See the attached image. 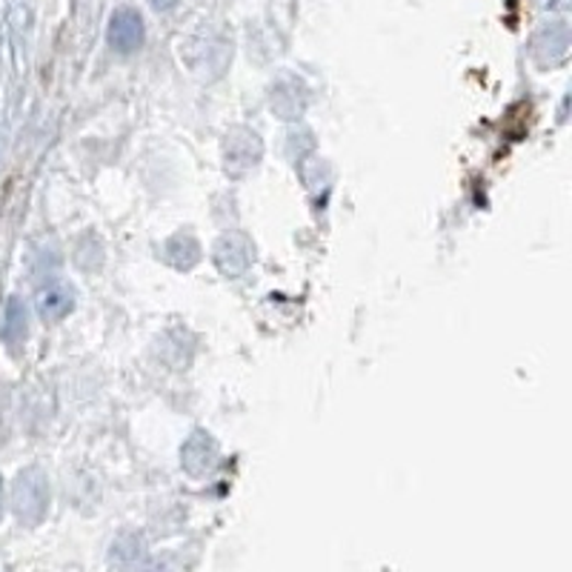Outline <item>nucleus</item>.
I'll list each match as a JSON object with an SVG mask.
<instances>
[{"mask_svg": "<svg viewBox=\"0 0 572 572\" xmlns=\"http://www.w3.org/2000/svg\"><path fill=\"white\" fill-rule=\"evenodd\" d=\"M109 44L114 52L130 54L144 44V21L135 9H118L109 21Z\"/></svg>", "mask_w": 572, "mask_h": 572, "instance_id": "obj_1", "label": "nucleus"}, {"mask_svg": "<svg viewBox=\"0 0 572 572\" xmlns=\"http://www.w3.org/2000/svg\"><path fill=\"white\" fill-rule=\"evenodd\" d=\"M46 501H49V489H46V480L40 478L35 470L23 473L17 478L15 487V510L23 521H35L40 512L46 510Z\"/></svg>", "mask_w": 572, "mask_h": 572, "instance_id": "obj_2", "label": "nucleus"}, {"mask_svg": "<svg viewBox=\"0 0 572 572\" xmlns=\"http://www.w3.org/2000/svg\"><path fill=\"white\" fill-rule=\"evenodd\" d=\"M567 49H570V32H567L564 23H552V26H544L533 40V54L538 63H561L567 58Z\"/></svg>", "mask_w": 572, "mask_h": 572, "instance_id": "obj_3", "label": "nucleus"}, {"mask_svg": "<svg viewBox=\"0 0 572 572\" xmlns=\"http://www.w3.org/2000/svg\"><path fill=\"white\" fill-rule=\"evenodd\" d=\"M75 306V292L69 283H46L44 290L38 292V313L40 318L54 324V320H63Z\"/></svg>", "mask_w": 572, "mask_h": 572, "instance_id": "obj_4", "label": "nucleus"}, {"mask_svg": "<svg viewBox=\"0 0 572 572\" xmlns=\"http://www.w3.org/2000/svg\"><path fill=\"white\" fill-rule=\"evenodd\" d=\"M26 329H29L26 309L17 297H12L7 304V313H3V338H7V343H21L26 338Z\"/></svg>", "mask_w": 572, "mask_h": 572, "instance_id": "obj_5", "label": "nucleus"}, {"mask_svg": "<svg viewBox=\"0 0 572 572\" xmlns=\"http://www.w3.org/2000/svg\"><path fill=\"white\" fill-rule=\"evenodd\" d=\"M544 9H552V12H561V9L570 7V0H538Z\"/></svg>", "mask_w": 572, "mask_h": 572, "instance_id": "obj_6", "label": "nucleus"}, {"mask_svg": "<svg viewBox=\"0 0 572 572\" xmlns=\"http://www.w3.org/2000/svg\"><path fill=\"white\" fill-rule=\"evenodd\" d=\"M0 512H3V478H0Z\"/></svg>", "mask_w": 572, "mask_h": 572, "instance_id": "obj_7", "label": "nucleus"}]
</instances>
